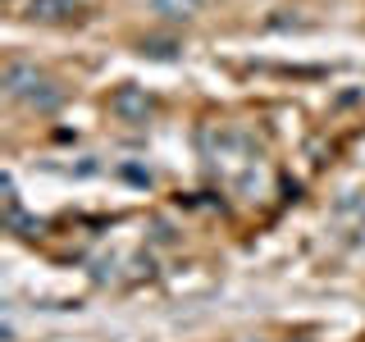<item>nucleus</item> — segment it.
<instances>
[{"mask_svg":"<svg viewBox=\"0 0 365 342\" xmlns=\"http://www.w3.org/2000/svg\"><path fill=\"white\" fill-rule=\"evenodd\" d=\"M32 14L37 19H64V14H73V0H32Z\"/></svg>","mask_w":365,"mask_h":342,"instance_id":"nucleus-4","label":"nucleus"},{"mask_svg":"<svg viewBox=\"0 0 365 342\" xmlns=\"http://www.w3.org/2000/svg\"><path fill=\"white\" fill-rule=\"evenodd\" d=\"M201 9V0H155V14L165 19H192Z\"/></svg>","mask_w":365,"mask_h":342,"instance_id":"nucleus-3","label":"nucleus"},{"mask_svg":"<svg viewBox=\"0 0 365 342\" xmlns=\"http://www.w3.org/2000/svg\"><path fill=\"white\" fill-rule=\"evenodd\" d=\"M110 114L123 123H146V114H151V100H146L142 87H119L110 96Z\"/></svg>","mask_w":365,"mask_h":342,"instance_id":"nucleus-2","label":"nucleus"},{"mask_svg":"<svg viewBox=\"0 0 365 342\" xmlns=\"http://www.w3.org/2000/svg\"><path fill=\"white\" fill-rule=\"evenodd\" d=\"M5 91L14 100H28L32 110H55L60 105V87H55L46 73H37L32 64H19V60L5 68Z\"/></svg>","mask_w":365,"mask_h":342,"instance_id":"nucleus-1","label":"nucleus"}]
</instances>
